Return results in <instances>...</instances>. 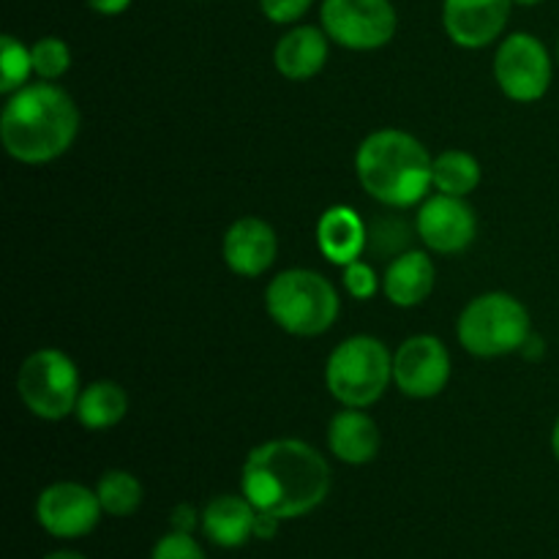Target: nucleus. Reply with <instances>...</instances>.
<instances>
[{"label":"nucleus","mask_w":559,"mask_h":559,"mask_svg":"<svg viewBox=\"0 0 559 559\" xmlns=\"http://www.w3.org/2000/svg\"><path fill=\"white\" fill-rule=\"evenodd\" d=\"M331 491V467L304 440H267L251 448L240 473V495L257 513L289 522L317 511Z\"/></svg>","instance_id":"f257e3e1"},{"label":"nucleus","mask_w":559,"mask_h":559,"mask_svg":"<svg viewBox=\"0 0 559 559\" xmlns=\"http://www.w3.org/2000/svg\"><path fill=\"white\" fill-rule=\"evenodd\" d=\"M80 134V109L55 82H27L0 112V142L20 164H49L63 156Z\"/></svg>","instance_id":"f03ea898"},{"label":"nucleus","mask_w":559,"mask_h":559,"mask_svg":"<svg viewBox=\"0 0 559 559\" xmlns=\"http://www.w3.org/2000/svg\"><path fill=\"white\" fill-rule=\"evenodd\" d=\"M435 158L424 142L402 129L371 131L355 153V173L371 200L385 207H413L429 197Z\"/></svg>","instance_id":"7ed1b4c3"},{"label":"nucleus","mask_w":559,"mask_h":559,"mask_svg":"<svg viewBox=\"0 0 559 559\" xmlns=\"http://www.w3.org/2000/svg\"><path fill=\"white\" fill-rule=\"evenodd\" d=\"M265 309L284 333L311 338L331 331L342 304L336 287L322 273L289 267L267 284Z\"/></svg>","instance_id":"20e7f679"},{"label":"nucleus","mask_w":559,"mask_h":559,"mask_svg":"<svg viewBox=\"0 0 559 559\" xmlns=\"http://www.w3.org/2000/svg\"><path fill=\"white\" fill-rule=\"evenodd\" d=\"M393 382V355L380 338L349 336L333 347L325 364V385L342 407L366 409L380 402Z\"/></svg>","instance_id":"39448f33"},{"label":"nucleus","mask_w":559,"mask_h":559,"mask_svg":"<svg viewBox=\"0 0 559 559\" xmlns=\"http://www.w3.org/2000/svg\"><path fill=\"white\" fill-rule=\"evenodd\" d=\"M459 344L475 358L522 353L533 336L527 306L508 293H486L469 300L456 322Z\"/></svg>","instance_id":"423d86ee"},{"label":"nucleus","mask_w":559,"mask_h":559,"mask_svg":"<svg viewBox=\"0 0 559 559\" xmlns=\"http://www.w3.org/2000/svg\"><path fill=\"white\" fill-rule=\"evenodd\" d=\"M16 393L36 418L63 420L76 409L82 393L80 371L63 349H36L16 371Z\"/></svg>","instance_id":"0eeeda50"},{"label":"nucleus","mask_w":559,"mask_h":559,"mask_svg":"<svg viewBox=\"0 0 559 559\" xmlns=\"http://www.w3.org/2000/svg\"><path fill=\"white\" fill-rule=\"evenodd\" d=\"M320 27L338 47L371 52L393 41L399 14L391 0H322Z\"/></svg>","instance_id":"6e6552de"},{"label":"nucleus","mask_w":559,"mask_h":559,"mask_svg":"<svg viewBox=\"0 0 559 559\" xmlns=\"http://www.w3.org/2000/svg\"><path fill=\"white\" fill-rule=\"evenodd\" d=\"M551 76H555V63L538 36L511 33L502 38L495 52V80L511 102H540L549 93Z\"/></svg>","instance_id":"1a4fd4ad"},{"label":"nucleus","mask_w":559,"mask_h":559,"mask_svg":"<svg viewBox=\"0 0 559 559\" xmlns=\"http://www.w3.org/2000/svg\"><path fill=\"white\" fill-rule=\"evenodd\" d=\"M102 513L104 508L98 502L96 489H87L76 480H58V484L47 486L36 500L38 527L60 540L91 535Z\"/></svg>","instance_id":"9d476101"},{"label":"nucleus","mask_w":559,"mask_h":559,"mask_svg":"<svg viewBox=\"0 0 559 559\" xmlns=\"http://www.w3.org/2000/svg\"><path fill=\"white\" fill-rule=\"evenodd\" d=\"M393 382L409 399H435L451 382V353L429 333H418L393 353Z\"/></svg>","instance_id":"9b49d317"},{"label":"nucleus","mask_w":559,"mask_h":559,"mask_svg":"<svg viewBox=\"0 0 559 559\" xmlns=\"http://www.w3.org/2000/svg\"><path fill=\"white\" fill-rule=\"evenodd\" d=\"M415 233L435 254H462L478 235V218L464 197L431 194L420 202L415 216Z\"/></svg>","instance_id":"f8f14e48"},{"label":"nucleus","mask_w":559,"mask_h":559,"mask_svg":"<svg viewBox=\"0 0 559 559\" xmlns=\"http://www.w3.org/2000/svg\"><path fill=\"white\" fill-rule=\"evenodd\" d=\"M513 0H442V27L462 49L495 44L511 20Z\"/></svg>","instance_id":"ddd939ff"},{"label":"nucleus","mask_w":559,"mask_h":559,"mask_svg":"<svg viewBox=\"0 0 559 559\" xmlns=\"http://www.w3.org/2000/svg\"><path fill=\"white\" fill-rule=\"evenodd\" d=\"M222 254L229 271L240 278H257L276 262V229L257 216H243L229 224L222 240Z\"/></svg>","instance_id":"4468645a"},{"label":"nucleus","mask_w":559,"mask_h":559,"mask_svg":"<svg viewBox=\"0 0 559 559\" xmlns=\"http://www.w3.org/2000/svg\"><path fill=\"white\" fill-rule=\"evenodd\" d=\"M331 38L317 25H295L273 47V66L284 80L306 82L320 74L328 63Z\"/></svg>","instance_id":"2eb2a0df"},{"label":"nucleus","mask_w":559,"mask_h":559,"mask_svg":"<svg viewBox=\"0 0 559 559\" xmlns=\"http://www.w3.org/2000/svg\"><path fill=\"white\" fill-rule=\"evenodd\" d=\"M317 246H320L322 257L338 267L360 260L369 246L364 218L358 216L355 207L331 205L317 222Z\"/></svg>","instance_id":"dca6fc26"},{"label":"nucleus","mask_w":559,"mask_h":559,"mask_svg":"<svg viewBox=\"0 0 559 559\" xmlns=\"http://www.w3.org/2000/svg\"><path fill=\"white\" fill-rule=\"evenodd\" d=\"M328 448L338 462L360 467L374 462L380 453V429L364 409L344 407L328 424Z\"/></svg>","instance_id":"f3484780"},{"label":"nucleus","mask_w":559,"mask_h":559,"mask_svg":"<svg viewBox=\"0 0 559 559\" xmlns=\"http://www.w3.org/2000/svg\"><path fill=\"white\" fill-rule=\"evenodd\" d=\"M202 533L222 549H240L254 538L257 508L243 495L213 497L202 511Z\"/></svg>","instance_id":"a211bd4d"},{"label":"nucleus","mask_w":559,"mask_h":559,"mask_svg":"<svg viewBox=\"0 0 559 559\" xmlns=\"http://www.w3.org/2000/svg\"><path fill=\"white\" fill-rule=\"evenodd\" d=\"M437 284V267L426 251H402L382 276V293L399 309L420 306Z\"/></svg>","instance_id":"6ab92c4d"},{"label":"nucleus","mask_w":559,"mask_h":559,"mask_svg":"<svg viewBox=\"0 0 559 559\" xmlns=\"http://www.w3.org/2000/svg\"><path fill=\"white\" fill-rule=\"evenodd\" d=\"M129 413V393L112 380H96L82 388L76 399V420L87 431H107L118 426Z\"/></svg>","instance_id":"aec40b11"},{"label":"nucleus","mask_w":559,"mask_h":559,"mask_svg":"<svg viewBox=\"0 0 559 559\" xmlns=\"http://www.w3.org/2000/svg\"><path fill=\"white\" fill-rule=\"evenodd\" d=\"M480 178H484V169L473 153L451 147V151H442L440 156H435L431 183L440 194L469 197L480 186Z\"/></svg>","instance_id":"412c9836"},{"label":"nucleus","mask_w":559,"mask_h":559,"mask_svg":"<svg viewBox=\"0 0 559 559\" xmlns=\"http://www.w3.org/2000/svg\"><path fill=\"white\" fill-rule=\"evenodd\" d=\"M96 495L107 516L126 519L140 511L145 491H142V484L136 475L126 473V469H107L98 478Z\"/></svg>","instance_id":"4be33fe9"},{"label":"nucleus","mask_w":559,"mask_h":559,"mask_svg":"<svg viewBox=\"0 0 559 559\" xmlns=\"http://www.w3.org/2000/svg\"><path fill=\"white\" fill-rule=\"evenodd\" d=\"M31 74H36L31 47L11 33L0 36V93L3 96L16 93L31 82Z\"/></svg>","instance_id":"5701e85b"},{"label":"nucleus","mask_w":559,"mask_h":559,"mask_svg":"<svg viewBox=\"0 0 559 559\" xmlns=\"http://www.w3.org/2000/svg\"><path fill=\"white\" fill-rule=\"evenodd\" d=\"M33 52V71L38 80L58 82L66 71L71 69V49L63 38L44 36L31 47Z\"/></svg>","instance_id":"b1692460"},{"label":"nucleus","mask_w":559,"mask_h":559,"mask_svg":"<svg viewBox=\"0 0 559 559\" xmlns=\"http://www.w3.org/2000/svg\"><path fill=\"white\" fill-rule=\"evenodd\" d=\"M151 559H205V551L200 549V544H197L191 533L169 530L167 535L156 540Z\"/></svg>","instance_id":"393cba45"},{"label":"nucleus","mask_w":559,"mask_h":559,"mask_svg":"<svg viewBox=\"0 0 559 559\" xmlns=\"http://www.w3.org/2000/svg\"><path fill=\"white\" fill-rule=\"evenodd\" d=\"M382 287V282L377 278L374 267L364 260H355L349 265H344V289L353 295L355 300H369L374 298L377 289Z\"/></svg>","instance_id":"a878e982"},{"label":"nucleus","mask_w":559,"mask_h":559,"mask_svg":"<svg viewBox=\"0 0 559 559\" xmlns=\"http://www.w3.org/2000/svg\"><path fill=\"white\" fill-rule=\"evenodd\" d=\"M314 0H260L262 14L276 25H295L306 16Z\"/></svg>","instance_id":"bb28decb"},{"label":"nucleus","mask_w":559,"mask_h":559,"mask_svg":"<svg viewBox=\"0 0 559 559\" xmlns=\"http://www.w3.org/2000/svg\"><path fill=\"white\" fill-rule=\"evenodd\" d=\"M169 524H173V530H178V533H194L197 524H202V516H197V511L191 506L180 502L173 511V516H169Z\"/></svg>","instance_id":"cd10ccee"},{"label":"nucleus","mask_w":559,"mask_h":559,"mask_svg":"<svg viewBox=\"0 0 559 559\" xmlns=\"http://www.w3.org/2000/svg\"><path fill=\"white\" fill-rule=\"evenodd\" d=\"M85 3L91 5V9L96 11V14L118 16V14H123L126 9H129L131 0H85Z\"/></svg>","instance_id":"c85d7f7f"},{"label":"nucleus","mask_w":559,"mask_h":559,"mask_svg":"<svg viewBox=\"0 0 559 559\" xmlns=\"http://www.w3.org/2000/svg\"><path fill=\"white\" fill-rule=\"evenodd\" d=\"M44 559H87V557H82L80 551H69V549H63V551H52V555H47Z\"/></svg>","instance_id":"c756f323"},{"label":"nucleus","mask_w":559,"mask_h":559,"mask_svg":"<svg viewBox=\"0 0 559 559\" xmlns=\"http://www.w3.org/2000/svg\"><path fill=\"white\" fill-rule=\"evenodd\" d=\"M551 453H555V459L559 462V418L555 420V429H551Z\"/></svg>","instance_id":"7c9ffc66"},{"label":"nucleus","mask_w":559,"mask_h":559,"mask_svg":"<svg viewBox=\"0 0 559 559\" xmlns=\"http://www.w3.org/2000/svg\"><path fill=\"white\" fill-rule=\"evenodd\" d=\"M538 3H544V0H513V5H538Z\"/></svg>","instance_id":"2f4dec72"},{"label":"nucleus","mask_w":559,"mask_h":559,"mask_svg":"<svg viewBox=\"0 0 559 559\" xmlns=\"http://www.w3.org/2000/svg\"><path fill=\"white\" fill-rule=\"evenodd\" d=\"M557 60H559V41H557Z\"/></svg>","instance_id":"473e14b6"}]
</instances>
